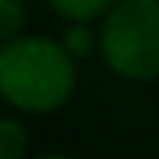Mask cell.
<instances>
[{
    "label": "cell",
    "instance_id": "obj_2",
    "mask_svg": "<svg viewBox=\"0 0 159 159\" xmlns=\"http://www.w3.org/2000/svg\"><path fill=\"white\" fill-rule=\"evenodd\" d=\"M98 53L126 81H157L159 0H115L98 31Z\"/></svg>",
    "mask_w": 159,
    "mask_h": 159
},
{
    "label": "cell",
    "instance_id": "obj_3",
    "mask_svg": "<svg viewBox=\"0 0 159 159\" xmlns=\"http://www.w3.org/2000/svg\"><path fill=\"white\" fill-rule=\"evenodd\" d=\"M48 6L64 22H92L103 17L115 6V0H48Z\"/></svg>",
    "mask_w": 159,
    "mask_h": 159
},
{
    "label": "cell",
    "instance_id": "obj_4",
    "mask_svg": "<svg viewBox=\"0 0 159 159\" xmlns=\"http://www.w3.org/2000/svg\"><path fill=\"white\" fill-rule=\"evenodd\" d=\"M59 42L75 61L89 59L98 50V34L89 31V22H67V28L61 31Z\"/></svg>",
    "mask_w": 159,
    "mask_h": 159
},
{
    "label": "cell",
    "instance_id": "obj_5",
    "mask_svg": "<svg viewBox=\"0 0 159 159\" xmlns=\"http://www.w3.org/2000/svg\"><path fill=\"white\" fill-rule=\"evenodd\" d=\"M28 129L14 117H0V159H25Z\"/></svg>",
    "mask_w": 159,
    "mask_h": 159
},
{
    "label": "cell",
    "instance_id": "obj_7",
    "mask_svg": "<svg viewBox=\"0 0 159 159\" xmlns=\"http://www.w3.org/2000/svg\"><path fill=\"white\" fill-rule=\"evenodd\" d=\"M34 159H73L67 154H42V157H34Z\"/></svg>",
    "mask_w": 159,
    "mask_h": 159
},
{
    "label": "cell",
    "instance_id": "obj_1",
    "mask_svg": "<svg viewBox=\"0 0 159 159\" xmlns=\"http://www.w3.org/2000/svg\"><path fill=\"white\" fill-rule=\"evenodd\" d=\"M75 59L59 39L20 34L0 42V98L25 115L59 112L75 92Z\"/></svg>",
    "mask_w": 159,
    "mask_h": 159
},
{
    "label": "cell",
    "instance_id": "obj_6",
    "mask_svg": "<svg viewBox=\"0 0 159 159\" xmlns=\"http://www.w3.org/2000/svg\"><path fill=\"white\" fill-rule=\"evenodd\" d=\"M28 14L22 0H0V42H8L22 34Z\"/></svg>",
    "mask_w": 159,
    "mask_h": 159
}]
</instances>
